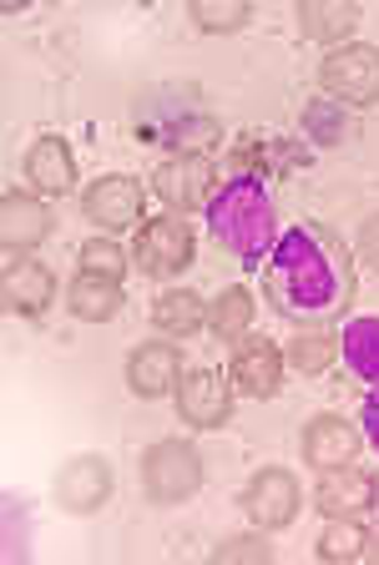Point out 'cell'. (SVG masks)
<instances>
[{
    "mask_svg": "<svg viewBox=\"0 0 379 565\" xmlns=\"http://www.w3.org/2000/svg\"><path fill=\"white\" fill-rule=\"evenodd\" d=\"M349 258L319 227H288L269 253V298L298 323H324L349 303Z\"/></svg>",
    "mask_w": 379,
    "mask_h": 565,
    "instance_id": "6da1fadb",
    "label": "cell"
},
{
    "mask_svg": "<svg viewBox=\"0 0 379 565\" xmlns=\"http://www.w3.org/2000/svg\"><path fill=\"white\" fill-rule=\"evenodd\" d=\"M208 233H213L218 247H228L233 258L259 263L263 253H273L278 223H273L269 188H263L259 177H233V182L208 202Z\"/></svg>",
    "mask_w": 379,
    "mask_h": 565,
    "instance_id": "7a4b0ae2",
    "label": "cell"
},
{
    "mask_svg": "<svg viewBox=\"0 0 379 565\" xmlns=\"http://www.w3.org/2000/svg\"><path fill=\"white\" fill-rule=\"evenodd\" d=\"M143 484H147V500L157 505H182L192 500L202 484V459L188 439H162V445L147 449L143 459Z\"/></svg>",
    "mask_w": 379,
    "mask_h": 565,
    "instance_id": "3957f363",
    "label": "cell"
},
{
    "mask_svg": "<svg viewBox=\"0 0 379 565\" xmlns=\"http://www.w3.org/2000/svg\"><path fill=\"white\" fill-rule=\"evenodd\" d=\"M192 247H198V237H192L188 217L182 212H162V217L137 227V268L152 273V278H178L192 263Z\"/></svg>",
    "mask_w": 379,
    "mask_h": 565,
    "instance_id": "277c9868",
    "label": "cell"
},
{
    "mask_svg": "<svg viewBox=\"0 0 379 565\" xmlns=\"http://www.w3.org/2000/svg\"><path fill=\"white\" fill-rule=\"evenodd\" d=\"M319 82L334 102H349V106H369L379 102V51L375 46H339L324 56L319 66Z\"/></svg>",
    "mask_w": 379,
    "mask_h": 565,
    "instance_id": "5b68a950",
    "label": "cell"
},
{
    "mask_svg": "<svg viewBox=\"0 0 379 565\" xmlns=\"http://www.w3.org/2000/svg\"><path fill=\"white\" fill-rule=\"evenodd\" d=\"M112 484H117V475H112L107 459L82 455L56 475V505L72 510V515H92V510H102L112 500Z\"/></svg>",
    "mask_w": 379,
    "mask_h": 565,
    "instance_id": "8992f818",
    "label": "cell"
},
{
    "mask_svg": "<svg viewBox=\"0 0 379 565\" xmlns=\"http://www.w3.org/2000/svg\"><path fill=\"white\" fill-rule=\"evenodd\" d=\"M143 207H147L143 182H137V177H122V172L96 177L92 188H86V198H82V212L96 227H131L137 217H143Z\"/></svg>",
    "mask_w": 379,
    "mask_h": 565,
    "instance_id": "52a82bcc",
    "label": "cell"
},
{
    "mask_svg": "<svg viewBox=\"0 0 379 565\" xmlns=\"http://www.w3.org/2000/svg\"><path fill=\"white\" fill-rule=\"evenodd\" d=\"M298 505H304V494H298V480L288 470H263V475H253V484L243 490V510H249V520L263 530H284L288 520L298 515Z\"/></svg>",
    "mask_w": 379,
    "mask_h": 565,
    "instance_id": "ba28073f",
    "label": "cell"
},
{
    "mask_svg": "<svg viewBox=\"0 0 379 565\" xmlns=\"http://www.w3.org/2000/svg\"><path fill=\"white\" fill-rule=\"evenodd\" d=\"M178 414L192 429H218L228 419V379L218 369H188L178 379Z\"/></svg>",
    "mask_w": 379,
    "mask_h": 565,
    "instance_id": "9c48e42d",
    "label": "cell"
},
{
    "mask_svg": "<svg viewBox=\"0 0 379 565\" xmlns=\"http://www.w3.org/2000/svg\"><path fill=\"white\" fill-rule=\"evenodd\" d=\"M51 233V207L36 198V192H6L0 202V243L6 253H31L36 243H46Z\"/></svg>",
    "mask_w": 379,
    "mask_h": 565,
    "instance_id": "30bf717a",
    "label": "cell"
},
{
    "mask_svg": "<svg viewBox=\"0 0 379 565\" xmlns=\"http://www.w3.org/2000/svg\"><path fill=\"white\" fill-rule=\"evenodd\" d=\"M233 384L249 399H269L284 384V353L273 339H243L233 353Z\"/></svg>",
    "mask_w": 379,
    "mask_h": 565,
    "instance_id": "8fae6325",
    "label": "cell"
},
{
    "mask_svg": "<svg viewBox=\"0 0 379 565\" xmlns=\"http://www.w3.org/2000/svg\"><path fill=\"white\" fill-rule=\"evenodd\" d=\"M152 188L172 212L202 207V202H208V188H213V162H208V157H172V162L157 167Z\"/></svg>",
    "mask_w": 379,
    "mask_h": 565,
    "instance_id": "7c38bea8",
    "label": "cell"
},
{
    "mask_svg": "<svg viewBox=\"0 0 379 565\" xmlns=\"http://www.w3.org/2000/svg\"><path fill=\"white\" fill-rule=\"evenodd\" d=\"M355 455H359V435L355 424H344L339 414H319L304 429V459L314 470H344Z\"/></svg>",
    "mask_w": 379,
    "mask_h": 565,
    "instance_id": "4fadbf2b",
    "label": "cell"
},
{
    "mask_svg": "<svg viewBox=\"0 0 379 565\" xmlns=\"http://www.w3.org/2000/svg\"><path fill=\"white\" fill-rule=\"evenodd\" d=\"M178 349L172 343H143V349H131L127 359V384L131 394H143V399H162L167 388H178Z\"/></svg>",
    "mask_w": 379,
    "mask_h": 565,
    "instance_id": "5bb4252c",
    "label": "cell"
},
{
    "mask_svg": "<svg viewBox=\"0 0 379 565\" xmlns=\"http://www.w3.org/2000/svg\"><path fill=\"white\" fill-rule=\"evenodd\" d=\"M25 177H31V188L46 192V198H61V192H72L76 182V162H72V147L61 137H41L31 152H25Z\"/></svg>",
    "mask_w": 379,
    "mask_h": 565,
    "instance_id": "9a60e30c",
    "label": "cell"
},
{
    "mask_svg": "<svg viewBox=\"0 0 379 565\" xmlns=\"http://www.w3.org/2000/svg\"><path fill=\"white\" fill-rule=\"evenodd\" d=\"M51 298H56L51 268H41V263H15V268L6 273V308H11V313L41 318L51 308Z\"/></svg>",
    "mask_w": 379,
    "mask_h": 565,
    "instance_id": "2e32d148",
    "label": "cell"
},
{
    "mask_svg": "<svg viewBox=\"0 0 379 565\" xmlns=\"http://www.w3.org/2000/svg\"><path fill=\"white\" fill-rule=\"evenodd\" d=\"M375 500H379V484L369 480V475H359V470H329V480L319 484V510L329 520L365 515Z\"/></svg>",
    "mask_w": 379,
    "mask_h": 565,
    "instance_id": "e0dca14e",
    "label": "cell"
},
{
    "mask_svg": "<svg viewBox=\"0 0 379 565\" xmlns=\"http://www.w3.org/2000/svg\"><path fill=\"white\" fill-rule=\"evenodd\" d=\"M298 25L308 31V41H344V35L359 25V6L349 0H304L298 6Z\"/></svg>",
    "mask_w": 379,
    "mask_h": 565,
    "instance_id": "ac0fdd59",
    "label": "cell"
},
{
    "mask_svg": "<svg viewBox=\"0 0 379 565\" xmlns=\"http://www.w3.org/2000/svg\"><path fill=\"white\" fill-rule=\"evenodd\" d=\"M339 353H344V364H349L355 379L379 384V318H355V323H344Z\"/></svg>",
    "mask_w": 379,
    "mask_h": 565,
    "instance_id": "d6986e66",
    "label": "cell"
},
{
    "mask_svg": "<svg viewBox=\"0 0 379 565\" xmlns=\"http://www.w3.org/2000/svg\"><path fill=\"white\" fill-rule=\"evenodd\" d=\"M208 329H213L218 343H243L253 329V298L249 288H228V294L213 298V308H208Z\"/></svg>",
    "mask_w": 379,
    "mask_h": 565,
    "instance_id": "ffe728a7",
    "label": "cell"
},
{
    "mask_svg": "<svg viewBox=\"0 0 379 565\" xmlns=\"http://www.w3.org/2000/svg\"><path fill=\"white\" fill-rule=\"evenodd\" d=\"M152 323L162 333H178V339H192V333L208 323V308H202V298L192 294V288H172V294L157 298L152 308Z\"/></svg>",
    "mask_w": 379,
    "mask_h": 565,
    "instance_id": "44dd1931",
    "label": "cell"
},
{
    "mask_svg": "<svg viewBox=\"0 0 379 565\" xmlns=\"http://www.w3.org/2000/svg\"><path fill=\"white\" fill-rule=\"evenodd\" d=\"M66 303H72V313L86 318V323H107V318L122 308V288L112 278H92V273H82V278L72 282V294H66Z\"/></svg>",
    "mask_w": 379,
    "mask_h": 565,
    "instance_id": "7402d4cb",
    "label": "cell"
},
{
    "mask_svg": "<svg viewBox=\"0 0 379 565\" xmlns=\"http://www.w3.org/2000/svg\"><path fill=\"white\" fill-rule=\"evenodd\" d=\"M365 545H369V535H365V525H355V515L329 520V525H324V535H319V555H324V561H355V555H365Z\"/></svg>",
    "mask_w": 379,
    "mask_h": 565,
    "instance_id": "603a6c76",
    "label": "cell"
},
{
    "mask_svg": "<svg viewBox=\"0 0 379 565\" xmlns=\"http://www.w3.org/2000/svg\"><path fill=\"white\" fill-rule=\"evenodd\" d=\"M288 359L298 364V374H324L334 364V333L329 329H314V333H298L288 343Z\"/></svg>",
    "mask_w": 379,
    "mask_h": 565,
    "instance_id": "cb8c5ba5",
    "label": "cell"
},
{
    "mask_svg": "<svg viewBox=\"0 0 379 565\" xmlns=\"http://www.w3.org/2000/svg\"><path fill=\"white\" fill-rule=\"evenodd\" d=\"M304 131L314 141H324V147H334V141L349 137V117H344V106H334V102H308L304 106Z\"/></svg>",
    "mask_w": 379,
    "mask_h": 565,
    "instance_id": "d4e9b609",
    "label": "cell"
},
{
    "mask_svg": "<svg viewBox=\"0 0 379 565\" xmlns=\"http://www.w3.org/2000/svg\"><path fill=\"white\" fill-rule=\"evenodd\" d=\"M192 21L202 31H238V25H249V0H198Z\"/></svg>",
    "mask_w": 379,
    "mask_h": 565,
    "instance_id": "484cf974",
    "label": "cell"
},
{
    "mask_svg": "<svg viewBox=\"0 0 379 565\" xmlns=\"http://www.w3.org/2000/svg\"><path fill=\"white\" fill-rule=\"evenodd\" d=\"M82 273L122 282V273H127V258H122V247L112 243V237H92V243H82Z\"/></svg>",
    "mask_w": 379,
    "mask_h": 565,
    "instance_id": "4316f807",
    "label": "cell"
},
{
    "mask_svg": "<svg viewBox=\"0 0 379 565\" xmlns=\"http://www.w3.org/2000/svg\"><path fill=\"white\" fill-rule=\"evenodd\" d=\"M218 121L213 117H188L172 127V147H178V157H208V147H218Z\"/></svg>",
    "mask_w": 379,
    "mask_h": 565,
    "instance_id": "83f0119b",
    "label": "cell"
},
{
    "mask_svg": "<svg viewBox=\"0 0 379 565\" xmlns=\"http://www.w3.org/2000/svg\"><path fill=\"white\" fill-rule=\"evenodd\" d=\"M213 561L218 565H269L273 551H269V541H259V535H233V541L218 545Z\"/></svg>",
    "mask_w": 379,
    "mask_h": 565,
    "instance_id": "f1b7e54d",
    "label": "cell"
},
{
    "mask_svg": "<svg viewBox=\"0 0 379 565\" xmlns=\"http://www.w3.org/2000/svg\"><path fill=\"white\" fill-rule=\"evenodd\" d=\"M359 258L379 273V217H369V223L359 227Z\"/></svg>",
    "mask_w": 379,
    "mask_h": 565,
    "instance_id": "f546056e",
    "label": "cell"
},
{
    "mask_svg": "<svg viewBox=\"0 0 379 565\" xmlns=\"http://www.w3.org/2000/svg\"><path fill=\"white\" fill-rule=\"evenodd\" d=\"M359 424H365L369 445L379 449V384H375V394H369V399H365V409H359Z\"/></svg>",
    "mask_w": 379,
    "mask_h": 565,
    "instance_id": "4dcf8cb0",
    "label": "cell"
},
{
    "mask_svg": "<svg viewBox=\"0 0 379 565\" xmlns=\"http://www.w3.org/2000/svg\"><path fill=\"white\" fill-rule=\"evenodd\" d=\"M365 551H369V555H375V561H379V535H375V541H369V545H365Z\"/></svg>",
    "mask_w": 379,
    "mask_h": 565,
    "instance_id": "1f68e13d",
    "label": "cell"
}]
</instances>
